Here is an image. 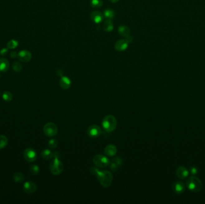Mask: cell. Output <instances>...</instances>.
Wrapping results in <instances>:
<instances>
[{
  "label": "cell",
  "mask_w": 205,
  "mask_h": 204,
  "mask_svg": "<svg viewBox=\"0 0 205 204\" xmlns=\"http://www.w3.org/2000/svg\"><path fill=\"white\" fill-rule=\"evenodd\" d=\"M90 171L93 174L97 176L102 187L109 188L111 186L113 181V175L111 172L106 170L101 171L96 168H92Z\"/></svg>",
  "instance_id": "cell-1"
},
{
  "label": "cell",
  "mask_w": 205,
  "mask_h": 204,
  "mask_svg": "<svg viewBox=\"0 0 205 204\" xmlns=\"http://www.w3.org/2000/svg\"><path fill=\"white\" fill-rule=\"evenodd\" d=\"M102 126L104 131L107 132H111L116 129L117 126V120L112 115L106 116L102 120Z\"/></svg>",
  "instance_id": "cell-2"
},
{
  "label": "cell",
  "mask_w": 205,
  "mask_h": 204,
  "mask_svg": "<svg viewBox=\"0 0 205 204\" xmlns=\"http://www.w3.org/2000/svg\"><path fill=\"white\" fill-rule=\"evenodd\" d=\"M64 165L59 159L54 158L53 161L50 163V170L52 174L58 175L63 172Z\"/></svg>",
  "instance_id": "cell-3"
},
{
  "label": "cell",
  "mask_w": 205,
  "mask_h": 204,
  "mask_svg": "<svg viewBox=\"0 0 205 204\" xmlns=\"http://www.w3.org/2000/svg\"><path fill=\"white\" fill-rule=\"evenodd\" d=\"M187 186L193 192H198L202 188V184L197 177H191L187 181Z\"/></svg>",
  "instance_id": "cell-4"
},
{
  "label": "cell",
  "mask_w": 205,
  "mask_h": 204,
  "mask_svg": "<svg viewBox=\"0 0 205 204\" xmlns=\"http://www.w3.org/2000/svg\"><path fill=\"white\" fill-rule=\"evenodd\" d=\"M58 127L54 123H47L43 127L44 134L49 137L55 136L58 133Z\"/></svg>",
  "instance_id": "cell-5"
},
{
  "label": "cell",
  "mask_w": 205,
  "mask_h": 204,
  "mask_svg": "<svg viewBox=\"0 0 205 204\" xmlns=\"http://www.w3.org/2000/svg\"><path fill=\"white\" fill-rule=\"evenodd\" d=\"M93 162L97 167L105 168L110 164V161L105 156L97 155L93 157Z\"/></svg>",
  "instance_id": "cell-6"
},
{
  "label": "cell",
  "mask_w": 205,
  "mask_h": 204,
  "mask_svg": "<svg viewBox=\"0 0 205 204\" xmlns=\"http://www.w3.org/2000/svg\"><path fill=\"white\" fill-rule=\"evenodd\" d=\"M102 134V129L100 126L96 125L90 126L87 129V134L91 138H97Z\"/></svg>",
  "instance_id": "cell-7"
},
{
  "label": "cell",
  "mask_w": 205,
  "mask_h": 204,
  "mask_svg": "<svg viewBox=\"0 0 205 204\" xmlns=\"http://www.w3.org/2000/svg\"><path fill=\"white\" fill-rule=\"evenodd\" d=\"M24 157L27 162H32L36 160L37 153L34 149L31 148H28L25 149L24 152Z\"/></svg>",
  "instance_id": "cell-8"
},
{
  "label": "cell",
  "mask_w": 205,
  "mask_h": 204,
  "mask_svg": "<svg viewBox=\"0 0 205 204\" xmlns=\"http://www.w3.org/2000/svg\"><path fill=\"white\" fill-rule=\"evenodd\" d=\"M24 192L27 194H32L34 193L37 191V186L36 183L32 181H26L24 183Z\"/></svg>",
  "instance_id": "cell-9"
},
{
  "label": "cell",
  "mask_w": 205,
  "mask_h": 204,
  "mask_svg": "<svg viewBox=\"0 0 205 204\" xmlns=\"http://www.w3.org/2000/svg\"><path fill=\"white\" fill-rule=\"evenodd\" d=\"M90 18L95 24H100L102 22L104 17L102 13L98 11H94L91 13Z\"/></svg>",
  "instance_id": "cell-10"
},
{
  "label": "cell",
  "mask_w": 205,
  "mask_h": 204,
  "mask_svg": "<svg viewBox=\"0 0 205 204\" xmlns=\"http://www.w3.org/2000/svg\"><path fill=\"white\" fill-rule=\"evenodd\" d=\"M31 53L28 50H22L17 53L18 59L23 62H28L31 59Z\"/></svg>",
  "instance_id": "cell-11"
},
{
  "label": "cell",
  "mask_w": 205,
  "mask_h": 204,
  "mask_svg": "<svg viewBox=\"0 0 205 204\" xmlns=\"http://www.w3.org/2000/svg\"><path fill=\"white\" fill-rule=\"evenodd\" d=\"M128 43L126 39H121L117 41L115 44V49L119 52L126 50L128 46Z\"/></svg>",
  "instance_id": "cell-12"
},
{
  "label": "cell",
  "mask_w": 205,
  "mask_h": 204,
  "mask_svg": "<svg viewBox=\"0 0 205 204\" xmlns=\"http://www.w3.org/2000/svg\"><path fill=\"white\" fill-rule=\"evenodd\" d=\"M122 164V160L119 157H117L113 159V160L111 162V169L113 171H117L119 168L121 167V166Z\"/></svg>",
  "instance_id": "cell-13"
},
{
  "label": "cell",
  "mask_w": 205,
  "mask_h": 204,
  "mask_svg": "<svg viewBox=\"0 0 205 204\" xmlns=\"http://www.w3.org/2000/svg\"><path fill=\"white\" fill-rule=\"evenodd\" d=\"M59 83L61 88L64 90L69 89L71 86V82L70 79L65 76L61 77Z\"/></svg>",
  "instance_id": "cell-14"
},
{
  "label": "cell",
  "mask_w": 205,
  "mask_h": 204,
  "mask_svg": "<svg viewBox=\"0 0 205 204\" xmlns=\"http://www.w3.org/2000/svg\"><path fill=\"white\" fill-rule=\"evenodd\" d=\"M117 148L113 144H109L104 149L105 155L109 157H113L116 155L117 153Z\"/></svg>",
  "instance_id": "cell-15"
},
{
  "label": "cell",
  "mask_w": 205,
  "mask_h": 204,
  "mask_svg": "<svg viewBox=\"0 0 205 204\" xmlns=\"http://www.w3.org/2000/svg\"><path fill=\"white\" fill-rule=\"evenodd\" d=\"M118 33L120 35L126 38L130 35L131 31L128 26L126 25H121L119 27Z\"/></svg>",
  "instance_id": "cell-16"
},
{
  "label": "cell",
  "mask_w": 205,
  "mask_h": 204,
  "mask_svg": "<svg viewBox=\"0 0 205 204\" xmlns=\"http://www.w3.org/2000/svg\"><path fill=\"white\" fill-rule=\"evenodd\" d=\"M9 62L5 58H0V72L5 73L9 68Z\"/></svg>",
  "instance_id": "cell-17"
},
{
  "label": "cell",
  "mask_w": 205,
  "mask_h": 204,
  "mask_svg": "<svg viewBox=\"0 0 205 204\" xmlns=\"http://www.w3.org/2000/svg\"><path fill=\"white\" fill-rule=\"evenodd\" d=\"M102 28L104 31L107 32V33H109L112 31H113V22H112V20L109 19L106 20L102 25Z\"/></svg>",
  "instance_id": "cell-18"
},
{
  "label": "cell",
  "mask_w": 205,
  "mask_h": 204,
  "mask_svg": "<svg viewBox=\"0 0 205 204\" xmlns=\"http://www.w3.org/2000/svg\"><path fill=\"white\" fill-rule=\"evenodd\" d=\"M173 190L176 193H181L184 191L185 186L181 182H176L173 184Z\"/></svg>",
  "instance_id": "cell-19"
},
{
  "label": "cell",
  "mask_w": 205,
  "mask_h": 204,
  "mask_svg": "<svg viewBox=\"0 0 205 204\" xmlns=\"http://www.w3.org/2000/svg\"><path fill=\"white\" fill-rule=\"evenodd\" d=\"M188 174V171L184 167H179L176 170V175L180 179L185 178Z\"/></svg>",
  "instance_id": "cell-20"
},
{
  "label": "cell",
  "mask_w": 205,
  "mask_h": 204,
  "mask_svg": "<svg viewBox=\"0 0 205 204\" xmlns=\"http://www.w3.org/2000/svg\"><path fill=\"white\" fill-rule=\"evenodd\" d=\"M41 155L45 160H50L53 158V153L49 149H45L41 153Z\"/></svg>",
  "instance_id": "cell-21"
},
{
  "label": "cell",
  "mask_w": 205,
  "mask_h": 204,
  "mask_svg": "<svg viewBox=\"0 0 205 204\" xmlns=\"http://www.w3.org/2000/svg\"><path fill=\"white\" fill-rule=\"evenodd\" d=\"M103 15L104 17L107 19H109V20H112L114 18L115 13V11L111 9H106L104 11L103 13Z\"/></svg>",
  "instance_id": "cell-22"
},
{
  "label": "cell",
  "mask_w": 205,
  "mask_h": 204,
  "mask_svg": "<svg viewBox=\"0 0 205 204\" xmlns=\"http://www.w3.org/2000/svg\"><path fill=\"white\" fill-rule=\"evenodd\" d=\"M8 144V139L4 135H0V149H2Z\"/></svg>",
  "instance_id": "cell-23"
},
{
  "label": "cell",
  "mask_w": 205,
  "mask_h": 204,
  "mask_svg": "<svg viewBox=\"0 0 205 204\" xmlns=\"http://www.w3.org/2000/svg\"><path fill=\"white\" fill-rule=\"evenodd\" d=\"M90 5L93 8H100L102 6V0H91Z\"/></svg>",
  "instance_id": "cell-24"
},
{
  "label": "cell",
  "mask_w": 205,
  "mask_h": 204,
  "mask_svg": "<svg viewBox=\"0 0 205 204\" xmlns=\"http://www.w3.org/2000/svg\"><path fill=\"white\" fill-rule=\"evenodd\" d=\"M13 180L16 182V183H20L24 181L25 179V177H24V174L20 172H17V173H15L13 175Z\"/></svg>",
  "instance_id": "cell-25"
},
{
  "label": "cell",
  "mask_w": 205,
  "mask_h": 204,
  "mask_svg": "<svg viewBox=\"0 0 205 204\" xmlns=\"http://www.w3.org/2000/svg\"><path fill=\"white\" fill-rule=\"evenodd\" d=\"M2 99L6 102H10L13 99V95L10 92L6 91L2 94Z\"/></svg>",
  "instance_id": "cell-26"
},
{
  "label": "cell",
  "mask_w": 205,
  "mask_h": 204,
  "mask_svg": "<svg viewBox=\"0 0 205 204\" xmlns=\"http://www.w3.org/2000/svg\"><path fill=\"white\" fill-rule=\"evenodd\" d=\"M18 44H19L18 41H16L15 40H10L9 42H8V43L7 44V46L8 49H13L17 48Z\"/></svg>",
  "instance_id": "cell-27"
},
{
  "label": "cell",
  "mask_w": 205,
  "mask_h": 204,
  "mask_svg": "<svg viewBox=\"0 0 205 204\" xmlns=\"http://www.w3.org/2000/svg\"><path fill=\"white\" fill-rule=\"evenodd\" d=\"M12 68L16 73H19V72L21 71V70L22 69V66L20 63H19L17 62H15L12 65Z\"/></svg>",
  "instance_id": "cell-28"
},
{
  "label": "cell",
  "mask_w": 205,
  "mask_h": 204,
  "mask_svg": "<svg viewBox=\"0 0 205 204\" xmlns=\"http://www.w3.org/2000/svg\"><path fill=\"white\" fill-rule=\"evenodd\" d=\"M30 172H31L32 174L33 175H37L39 174L40 171L39 166L37 165H32L30 167Z\"/></svg>",
  "instance_id": "cell-29"
},
{
  "label": "cell",
  "mask_w": 205,
  "mask_h": 204,
  "mask_svg": "<svg viewBox=\"0 0 205 204\" xmlns=\"http://www.w3.org/2000/svg\"><path fill=\"white\" fill-rule=\"evenodd\" d=\"M48 146L52 149H54L58 146V141L55 139H51L48 143Z\"/></svg>",
  "instance_id": "cell-30"
},
{
  "label": "cell",
  "mask_w": 205,
  "mask_h": 204,
  "mask_svg": "<svg viewBox=\"0 0 205 204\" xmlns=\"http://www.w3.org/2000/svg\"><path fill=\"white\" fill-rule=\"evenodd\" d=\"M61 157V154L59 152L56 151L54 153H53V159L54 158H56V159H59Z\"/></svg>",
  "instance_id": "cell-31"
},
{
  "label": "cell",
  "mask_w": 205,
  "mask_h": 204,
  "mask_svg": "<svg viewBox=\"0 0 205 204\" xmlns=\"http://www.w3.org/2000/svg\"><path fill=\"white\" fill-rule=\"evenodd\" d=\"M8 52V48H4V49H1L0 51V54L1 55H6Z\"/></svg>",
  "instance_id": "cell-32"
},
{
  "label": "cell",
  "mask_w": 205,
  "mask_h": 204,
  "mask_svg": "<svg viewBox=\"0 0 205 204\" xmlns=\"http://www.w3.org/2000/svg\"><path fill=\"white\" fill-rule=\"evenodd\" d=\"M10 57L12 58H15V57H17V53H16V52H12L10 54Z\"/></svg>",
  "instance_id": "cell-33"
},
{
  "label": "cell",
  "mask_w": 205,
  "mask_h": 204,
  "mask_svg": "<svg viewBox=\"0 0 205 204\" xmlns=\"http://www.w3.org/2000/svg\"><path fill=\"white\" fill-rule=\"evenodd\" d=\"M57 74L61 77L63 76V72L61 70H58V71H57Z\"/></svg>",
  "instance_id": "cell-34"
},
{
  "label": "cell",
  "mask_w": 205,
  "mask_h": 204,
  "mask_svg": "<svg viewBox=\"0 0 205 204\" xmlns=\"http://www.w3.org/2000/svg\"><path fill=\"white\" fill-rule=\"evenodd\" d=\"M111 2H113V3H115V2H117L118 1H119V0H109Z\"/></svg>",
  "instance_id": "cell-35"
}]
</instances>
